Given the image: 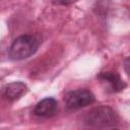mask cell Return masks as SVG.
Listing matches in <instances>:
<instances>
[{"label": "cell", "mask_w": 130, "mask_h": 130, "mask_svg": "<svg viewBox=\"0 0 130 130\" xmlns=\"http://www.w3.org/2000/svg\"><path fill=\"white\" fill-rule=\"evenodd\" d=\"M83 123L89 128H113L118 125L119 117L112 108L108 106H99L85 114Z\"/></svg>", "instance_id": "obj_1"}, {"label": "cell", "mask_w": 130, "mask_h": 130, "mask_svg": "<svg viewBox=\"0 0 130 130\" xmlns=\"http://www.w3.org/2000/svg\"><path fill=\"white\" fill-rule=\"evenodd\" d=\"M40 41L32 35L17 37L9 48V58L13 61H22L32 56L39 49Z\"/></svg>", "instance_id": "obj_2"}, {"label": "cell", "mask_w": 130, "mask_h": 130, "mask_svg": "<svg viewBox=\"0 0 130 130\" xmlns=\"http://www.w3.org/2000/svg\"><path fill=\"white\" fill-rule=\"evenodd\" d=\"M94 94L86 88L71 90L64 96L65 107L68 111H77L81 108L91 105L94 103Z\"/></svg>", "instance_id": "obj_3"}, {"label": "cell", "mask_w": 130, "mask_h": 130, "mask_svg": "<svg viewBox=\"0 0 130 130\" xmlns=\"http://www.w3.org/2000/svg\"><path fill=\"white\" fill-rule=\"evenodd\" d=\"M104 90L108 93H117L122 91L126 86V82L120 77V75L115 71L101 72L96 76Z\"/></svg>", "instance_id": "obj_4"}, {"label": "cell", "mask_w": 130, "mask_h": 130, "mask_svg": "<svg viewBox=\"0 0 130 130\" xmlns=\"http://www.w3.org/2000/svg\"><path fill=\"white\" fill-rule=\"evenodd\" d=\"M27 91H28V87L24 82L14 81L2 87L1 94L5 100L9 102H14L19 100L21 96H23Z\"/></svg>", "instance_id": "obj_5"}, {"label": "cell", "mask_w": 130, "mask_h": 130, "mask_svg": "<svg viewBox=\"0 0 130 130\" xmlns=\"http://www.w3.org/2000/svg\"><path fill=\"white\" fill-rule=\"evenodd\" d=\"M57 110V101L54 98H45L35 106L34 115L39 118H51L56 115Z\"/></svg>", "instance_id": "obj_6"}, {"label": "cell", "mask_w": 130, "mask_h": 130, "mask_svg": "<svg viewBox=\"0 0 130 130\" xmlns=\"http://www.w3.org/2000/svg\"><path fill=\"white\" fill-rule=\"evenodd\" d=\"M77 0H51V2L54 5H61V6H67L75 3Z\"/></svg>", "instance_id": "obj_7"}, {"label": "cell", "mask_w": 130, "mask_h": 130, "mask_svg": "<svg viewBox=\"0 0 130 130\" xmlns=\"http://www.w3.org/2000/svg\"><path fill=\"white\" fill-rule=\"evenodd\" d=\"M128 65H129V59L127 58L126 60H125V67H126V72H127V74H128Z\"/></svg>", "instance_id": "obj_8"}]
</instances>
